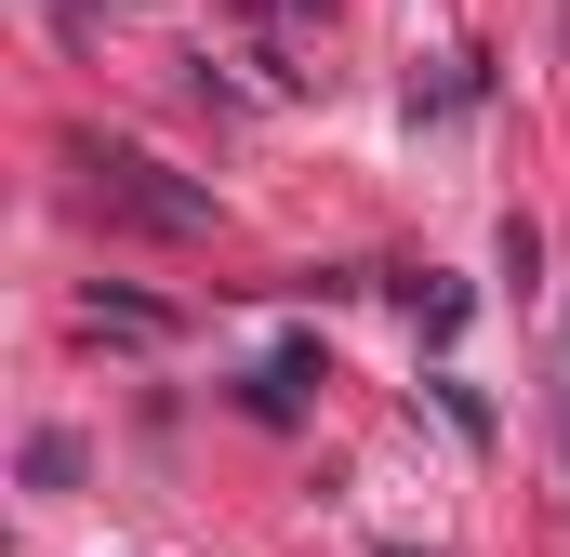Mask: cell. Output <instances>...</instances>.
Segmentation results:
<instances>
[{
    "label": "cell",
    "mask_w": 570,
    "mask_h": 557,
    "mask_svg": "<svg viewBox=\"0 0 570 557\" xmlns=\"http://www.w3.org/2000/svg\"><path fill=\"white\" fill-rule=\"evenodd\" d=\"M94 199H120L146 226H213V199H199V186H159L146 159H94Z\"/></svg>",
    "instance_id": "obj_1"
},
{
    "label": "cell",
    "mask_w": 570,
    "mask_h": 557,
    "mask_svg": "<svg viewBox=\"0 0 570 557\" xmlns=\"http://www.w3.org/2000/svg\"><path fill=\"white\" fill-rule=\"evenodd\" d=\"M94 332H120V345H159V305H134V292H94Z\"/></svg>",
    "instance_id": "obj_2"
},
{
    "label": "cell",
    "mask_w": 570,
    "mask_h": 557,
    "mask_svg": "<svg viewBox=\"0 0 570 557\" xmlns=\"http://www.w3.org/2000/svg\"><path fill=\"white\" fill-rule=\"evenodd\" d=\"M558 27H570V0H558Z\"/></svg>",
    "instance_id": "obj_3"
}]
</instances>
